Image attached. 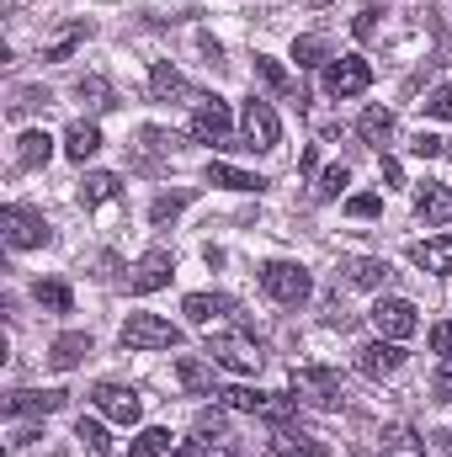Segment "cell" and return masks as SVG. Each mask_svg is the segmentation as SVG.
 <instances>
[{
	"instance_id": "28",
	"label": "cell",
	"mask_w": 452,
	"mask_h": 457,
	"mask_svg": "<svg viewBox=\"0 0 452 457\" xmlns=\"http://www.w3.org/2000/svg\"><path fill=\"white\" fill-rule=\"evenodd\" d=\"M293 59H298V70H320V64H331V48L320 32H304V37H293Z\"/></svg>"
},
{
	"instance_id": "45",
	"label": "cell",
	"mask_w": 452,
	"mask_h": 457,
	"mask_svg": "<svg viewBox=\"0 0 452 457\" xmlns=\"http://www.w3.org/2000/svg\"><path fill=\"white\" fill-rule=\"evenodd\" d=\"M431 399H437V404H452V367H442V372L431 378Z\"/></svg>"
},
{
	"instance_id": "4",
	"label": "cell",
	"mask_w": 452,
	"mask_h": 457,
	"mask_svg": "<svg viewBox=\"0 0 452 457\" xmlns=\"http://www.w3.org/2000/svg\"><path fill=\"white\" fill-rule=\"evenodd\" d=\"M293 394L304 404H320V410H340L346 404V388L331 367H293Z\"/></svg>"
},
{
	"instance_id": "13",
	"label": "cell",
	"mask_w": 452,
	"mask_h": 457,
	"mask_svg": "<svg viewBox=\"0 0 452 457\" xmlns=\"http://www.w3.org/2000/svg\"><path fill=\"white\" fill-rule=\"evenodd\" d=\"M399 367H405L399 341H383V336H378L372 345H362V351H356V372H362V378H394Z\"/></svg>"
},
{
	"instance_id": "42",
	"label": "cell",
	"mask_w": 452,
	"mask_h": 457,
	"mask_svg": "<svg viewBox=\"0 0 452 457\" xmlns=\"http://www.w3.org/2000/svg\"><path fill=\"white\" fill-rule=\"evenodd\" d=\"M431 351H437V356H442V361L452 367V320H442V325H431Z\"/></svg>"
},
{
	"instance_id": "5",
	"label": "cell",
	"mask_w": 452,
	"mask_h": 457,
	"mask_svg": "<svg viewBox=\"0 0 452 457\" xmlns=\"http://www.w3.org/2000/svg\"><path fill=\"white\" fill-rule=\"evenodd\" d=\"M372 325H378L383 341H410L421 330V309L410 298H378L372 303Z\"/></svg>"
},
{
	"instance_id": "16",
	"label": "cell",
	"mask_w": 452,
	"mask_h": 457,
	"mask_svg": "<svg viewBox=\"0 0 452 457\" xmlns=\"http://www.w3.org/2000/svg\"><path fill=\"white\" fill-rule=\"evenodd\" d=\"M54 160V138L43 133V128H27L21 138H16V170H43Z\"/></svg>"
},
{
	"instance_id": "29",
	"label": "cell",
	"mask_w": 452,
	"mask_h": 457,
	"mask_svg": "<svg viewBox=\"0 0 452 457\" xmlns=\"http://www.w3.org/2000/svg\"><path fill=\"white\" fill-rule=\"evenodd\" d=\"M255 75H261V80H266V86H272L277 96H298V102H304V91L293 86V75H288V70H282L277 59H266V54H255Z\"/></svg>"
},
{
	"instance_id": "26",
	"label": "cell",
	"mask_w": 452,
	"mask_h": 457,
	"mask_svg": "<svg viewBox=\"0 0 452 457\" xmlns=\"http://www.w3.org/2000/svg\"><path fill=\"white\" fill-rule=\"evenodd\" d=\"M75 442L86 447V457H113L107 426H102V420H91V415H80V426H75Z\"/></svg>"
},
{
	"instance_id": "24",
	"label": "cell",
	"mask_w": 452,
	"mask_h": 457,
	"mask_svg": "<svg viewBox=\"0 0 452 457\" xmlns=\"http://www.w3.org/2000/svg\"><path fill=\"white\" fill-rule=\"evenodd\" d=\"M208 181H213V187H229V192H261V187H266L261 176L234 170V165H224V160H208Z\"/></svg>"
},
{
	"instance_id": "17",
	"label": "cell",
	"mask_w": 452,
	"mask_h": 457,
	"mask_svg": "<svg viewBox=\"0 0 452 457\" xmlns=\"http://www.w3.org/2000/svg\"><path fill=\"white\" fill-rule=\"evenodd\" d=\"M415 219H421V224H431V228L448 224V219H452V197H448V187L426 181V187L415 192Z\"/></svg>"
},
{
	"instance_id": "27",
	"label": "cell",
	"mask_w": 452,
	"mask_h": 457,
	"mask_svg": "<svg viewBox=\"0 0 452 457\" xmlns=\"http://www.w3.org/2000/svg\"><path fill=\"white\" fill-rule=\"evenodd\" d=\"M86 37H91V27H80V21H75V27H64L59 37H48V43H43V59H48V64H59V59H70Z\"/></svg>"
},
{
	"instance_id": "43",
	"label": "cell",
	"mask_w": 452,
	"mask_h": 457,
	"mask_svg": "<svg viewBox=\"0 0 452 457\" xmlns=\"http://www.w3.org/2000/svg\"><path fill=\"white\" fill-rule=\"evenodd\" d=\"M38 107H48V91H16L11 102V112H38Z\"/></svg>"
},
{
	"instance_id": "30",
	"label": "cell",
	"mask_w": 452,
	"mask_h": 457,
	"mask_svg": "<svg viewBox=\"0 0 452 457\" xmlns=\"http://www.w3.org/2000/svg\"><path fill=\"white\" fill-rule=\"evenodd\" d=\"M176 378H181V388H192V394H208V388H213V367L197 361V356H181V361H176Z\"/></svg>"
},
{
	"instance_id": "21",
	"label": "cell",
	"mask_w": 452,
	"mask_h": 457,
	"mask_svg": "<svg viewBox=\"0 0 452 457\" xmlns=\"http://www.w3.org/2000/svg\"><path fill=\"white\" fill-rule=\"evenodd\" d=\"M96 149H102V128H96V122H70V133H64V154H70L75 165H86Z\"/></svg>"
},
{
	"instance_id": "37",
	"label": "cell",
	"mask_w": 452,
	"mask_h": 457,
	"mask_svg": "<svg viewBox=\"0 0 452 457\" xmlns=\"http://www.w3.org/2000/svg\"><path fill=\"white\" fill-rule=\"evenodd\" d=\"M378 16H383V5H378V0H362L356 16H351V32H356V37H372V32H378Z\"/></svg>"
},
{
	"instance_id": "23",
	"label": "cell",
	"mask_w": 452,
	"mask_h": 457,
	"mask_svg": "<svg viewBox=\"0 0 452 457\" xmlns=\"http://www.w3.org/2000/svg\"><path fill=\"white\" fill-rule=\"evenodd\" d=\"M378 453L383 457H426V442H421L410 426H389L383 442H378Z\"/></svg>"
},
{
	"instance_id": "36",
	"label": "cell",
	"mask_w": 452,
	"mask_h": 457,
	"mask_svg": "<svg viewBox=\"0 0 452 457\" xmlns=\"http://www.w3.org/2000/svg\"><path fill=\"white\" fill-rule=\"evenodd\" d=\"M187 203H192V192H165V197H155L149 219H155V224H171V219H176V213H181Z\"/></svg>"
},
{
	"instance_id": "9",
	"label": "cell",
	"mask_w": 452,
	"mask_h": 457,
	"mask_svg": "<svg viewBox=\"0 0 452 457\" xmlns=\"http://www.w3.org/2000/svg\"><path fill=\"white\" fill-rule=\"evenodd\" d=\"M91 404H96V415H107L117 426H133V420L144 415V399H138L133 388H122V383H96V388H91Z\"/></svg>"
},
{
	"instance_id": "31",
	"label": "cell",
	"mask_w": 452,
	"mask_h": 457,
	"mask_svg": "<svg viewBox=\"0 0 452 457\" xmlns=\"http://www.w3.org/2000/svg\"><path fill=\"white\" fill-rule=\"evenodd\" d=\"M229 309V298H213V293H192L187 303H181V314L192 320V325H208V320H219Z\"/></svg>"
},
{
	"instance_id": "14",
	"label": "cell",
	"mask_w": 452,
	"mask_h": 457,
	"mask_svg": "<svg viewBox=\"0 0 452 457\" xmlns=\"http://www.w3.org/2000/svg\"><path fill=\"white\" fill-rule=\"evenodd\" d=\"M149 91H155L160 102H181V107H197V102H203V91H192V86L181 80V70H171V64H155V70H149Z\"/></svg>"
},
{
	"instance_id": "38",
	"label": "cell",
	"mask_w": 452,
	"mask_h": 457,
	"mask_svg": "<svg viewBox=\"0 0 452 457\" xmlns=\"http://www.w3.org/2000/svg\"><path fill=\"white\" fill-rule=\"evenodd\" d=\"M346 181H351V170H346V165H331V170L320 176V187H314V197H320V203H336V197H340V187H346Z\"/></svg>"
},
{
	"instance_id": "15",
	"label": "cell",
	"mask_w": 452,
	"mask_h": 457,
	"mask_svg": "<svg viewBox=\"0 0 452 457\" xmlns=\"http://www.w3.org/2000/svg\"><path fill=\"white\" fill-rule=\"evenodd\" d=\"M64 388H43V394H5V415H54V410H64Z\"/></svg>"
},
{
	"instance_id": "49",
	"label": "cell",
	"mask_w": 452,
	"mask_h": 457,
	"mask_svg": "<svg viewBox=\"0 0 452 457\" xmlns=\"http://www.w3.org/2000/svg\"><path fill=\"white\" fill-rule=\"evenodd\" d=\"M314 160H320V149H314V144H309V149H304V154H298V170H304V176H309V170H314Z\"/></svg>"
},
{
	"instance_id": "39",
	"label": "cell",
	"mask_w": 452,
	"mask_h": 457,
	"mask_svg": "<svg viewBox=\"0 0 452 457\" xmlns=\"http://www.w3.org/2000/svg\"><path fill=\"white\" fill-rule=\"evenodd\" d=\"M421 112H426V117H437V122H452V86L431 91V96L421 102Z\"/></svg>"
},
{
	"instance_id": "10",
	"label": "cell",
	"mask_w": 452,
	"mask_h": 457,
	"mask_svg": "<svg viewBox=\"0 0 452 457\" xmlns=\"http://www.w3.org/2000/svg\"><path fill=\"white\" fill-rule=\"evenodd\" d=\"M192 138H197V144H229V102L203 96V102L192 107Z\"/></svg>"
},
{
	"instance_id": "7",
	"label": "cell",
	"mask_w": 452,
	"mask_h": 457,
	"mask_svg": "<svg viewBox=\"0 0 452 457\" xmlns=\"http://www.w3.org/2000/svg\"><path fill=\"white\" fill-rule=\"evenodd\" d=\"M239 128H245V144H250V154H272V149H277V138H282V122H277V112H272L261 96H250V102H245Z\"/></svg>"
},
{
	"instance_id": "48",
	"label": "cell",
	"mask_w": 452,
	"mask_h": 457,
	"mask_svg": "<svg viewBox=\"0 0 452 457\" xmlns=\"http://www.w3.org/2000/svg\"><path fill=\"white\" fill-rule=\"evenodd\" d=\"M203 59H208V64H219V59H224V48H219L213 37H203Z\"/></svg>"
},
{
	"instance_id": "12",
	"label": "cell",
	"mask_w": 452,
	"mask_h": 457,
	"mask_svg": "<svg viewBox=\"0 0 452 457\" xmlns=\"http://www.w3.org/2000/svg\"><path fill=\"white\" fill-rule=\"evenodd\" d=\"M340 282H346V287H367V293H378V287L394 282V266L378 261V255H351V261H340Z\"/></svg>"
},
{
	"instance_id": "25",
	"label": "cell",
	"mask_w": 452,
	"mask_h": 457,
	"mask_svg": "<svg viewBox=\"0 0 452 457\" xmlns=\"http://www.w3.org/2000/svg\"><path fill=\"white\" fill-rule=\"evenodd\" d=\"M117 187H122V181H117L113 170H91V176L80 181V192H75V197H80V208H96V203H113Z\"/></svg>"
},
{
	"instance_id": "32",
	"label": "cell",
	"mask_w": 452,
	"mask_h": 457,
	"mask_svg": "<svg viewBox=\"0 0 452 457\" xmlns=\"http://www.w3.org/2000/svg\"><path fill=\"white\" fill-rule=\"evenodd\" d=\"M128 457H171V431H165V426L138 431V436H133V447H128Z\"/></svg>"
},
{
	"instance_id": "19",
	"label": "cell",
	"mask_w": 452,
	"mask_h": 457,
	"mask_svg": "<svg viewBox=\"0 0 452 457\" xmlns=\"http://www.w3.org/2000/svg\"><path fill=\"white\" fill-rule=\"evenodd\" d=\"M272 453L277 457H331V447H325L320 436H309V431H288V426H282V431L272 436Z\"/></svg>"
},
{
	"instance_id": "40",
	"label": "cell",
	"mask_w": 452,
	"mask_h": 457,
	"mask_svg": "<svg viewBox=\"0 0 452 457\" xmlns=\"http://www.w3.org/2000/svg\"><path fill=\"white\" fill-rule=\"evenodd\" d=\"M346 213H351V219H378V213H383V197H378V192H356V197L346 203Z\"/></svg>"
},
{
	"instance_id": "47",
	"label": "cell",
	"mask_w": 452,
	"mask_h": 457,
	"mask_svg": "<svg viewBox=\"0 0 452 457\" xmlns=\"http://www.w3.org/2000/svg\"><path fill=\"white\" fill-rule=\"evenodd\" d=\"M383 181H389V187H399V181H405V170H399V160H389V154H383Z\"/></svg>"
},
{
	"instance_id": "1",
	"label": "cell",
	"mask_w": 452,
	"mask_h": 457,
	"mask_svg": "<svg viewBox=\"0 0 452 457\" xmlns=\"http://www.w3.org/2000/svg\"><path fill=\"white\" fill-rule=\"evenodd\" d=\"M208 356H213V367L245 372V378H255V372L266 367L261 341H250V336H239V330H229V336H208Z\"/></svg>"
},
{
	"instance_id": "35",
	"label": "cell",
	"mask_w": 452,
	"mask_h": 457,
	"mask_svg": "<svg viewBox=\"0 0 452 457\" xmlns=\"http://www.w3.org/2000/svg\"><path fill=\"white\" fill-rule=\"evenodd\" d=\"M32 298H38L48 314H70V303H75V293H70L64 282H38V287H32Z\"/></svg>"
},
{
	"instance_id": "2",
	"label": "cell",
	"mask_w": 452,
	"mask_h": 457,
	"mask_svg": "<svg viewBox=\"0 0 452 457\" xmlns=\"http://www.w3.org/2000/svg\"><path fill=\"white\" fill-rule=\"evenodd\" d=\"M117 341L128 351H171V345H181V330L171 320H160V314H128Z\"/></svg>"
},
{
	"instance_id": "6",
	"label": "cell",
	"mask_w": 452,
	"mask_h": 457,
	"mask_svg": "<svg viewBox=\"0 0 452 457\" xmlns=\"http://www.w3.org/2000/svg\"><path fill=\"white\" fill-rule=\"evenodd\" d=\"M367 86H372V64H367L362 54H340V59L325 64V91L340 96V102H346V96H362Z\"/></svg>"
},
{
	"instance_id": "18",
	"label": "cell",
	"mask_w": 452,
	"mask_h": 457,
	"mask_svg": "<svg viewBox=\"0 0 452 457\" xmlns=\"http://www.w3.org/2000/svg\"><path fill=\"white\" fill-rule=\"evenodd\" d=\"M91 356V336L86 330H70V336H59V341L48 345V367L54 372H70V367H80Z\"/></svg>"
},
{
	"instance_id": "33",
	"label": "cell",
	"mask_w": 452,
	"mask_h": 457,
	"mask_svg": "<svg viewBox=\"0 0 452 457\" xmlns=\"http://www.w3.org/2000/svg\"><path fill=\"white\" fill-rule=\"evenodd\" d=\"M75 96H80V107H91V112H107V107H113V86H107L102 75H86V80L75 86Z\"/></svg>"
},
{
	"instance_id": "46",
	"label": "cell",
	"mask_w": 452,
	"mask_h": 457,
	"mask_svg": "<svg viewBox=\"0 0 452 457\" xmlns=\"http://www.w3.org/2000/svg\"><path fill=\"white\" fill-rule=\"evenodd\" d=\"M171 457H213V442H208V436H197V442H181Z\"/></svg>"
},
{
	"instance_id": "34",
	"label": "cell",
	"mask_w": 452,
	"mask_h": 457,
	"mask_svg": "<svg viewBox=\"0 0 452 457\" xmlns=\"http://www.w3.org/2000/svg\"><path fill=\"white\" fill-rule=\"evenodd\" d=\"M219 399L239 415H266V404H272V394H255V388H224Z\"/></svg>"
},
{
	"instance_id": "50",
	"label": "cell",
	"mask_w": 452,
	"mask_h": 457,
	"mask_svg": "<svg viewBox=\"0 0 452 457\" xmlns=\"http://www.w3.org/2000/svg\"><path fill=\"white\" fill-rule=\"evenodd\" d=\"M431 447H437V457H452V436H431Z\"/></svg>"
},
{
	"instance_id": "8",
	"label": "cell",
	"mask_w": 452,
	"mask_h": 457,
	"mask_svg": "<svg viewBox=\"0 0 452 457\" xmlns=\"http://www.w3.org/2000/svg\"><path fill=\"white\" fill-rule=\"evenodd\" d=\"M0 234H5V245L11 250H38V245H48V224H43V213H32V208H0Z\"/></svg>"
},
{
	"instance_id": "11",
	"label": "cell",
	"mask_w": 452,
	"mask_h": 457,
	"mask_svg": "<svg viewBox=\"0 0 452 457\" xmlns=\"http://www.w3.org/2000/svg\"><path fill=\"white\" fill-rule=\"evenodd\" d=\"M171 277H176V255H171V250H149V255L133 266L128 287H133V293H160V287H171Z\"/></svg>"
},
{
	"instance_id": "22",
	"label": "cell",
	"mask_w": 452,
	"mask_h": 457,
	"mask_svg": "<svg viewBox=\"0 0 452 457\" xmlns=\"http://www.w3.org/2000/svg\"><path fill=\"white\" fill-rule=\"evenodd\" d=\"M356 133H362V144L383 149V144L394 138V112H389V107H367V112H362V122H356Z\"/></svg>"
},
{
	"instance_id": "20",
	"label": "cell",
	"mask_w": 452,
	"mask_h": 457,
	"mask_svg": "<svg viewBox=\"0 0 452 457\" xmlns=\"http://www.w3.org/2000/svg\"><path fill=\"white\" fill-rule=\"evenodd\" d=\"M410 261H415L421 271H431V277H448V271H452V234L415 245V250H410Z\"/></svg>"
},
{
	"instance_id": "41",
	"label": "cell",
	"mask_w": 452,
	"mask_h": 457,
	"mask_svg": "<svg viewBox=\"0 0 452 457\" xmlns=\"http://www.w3.org/2000/svg\"><path fill=\"white\" fill-rule=\"evenodd\" d=\"M410 154H421V160H442V154H448V138H437V133H415Z\"/></svg>"
},
{
	"instance_id": "44",
	"label": "cell",
	"mask_w": 452,
	"mask_h": 457,
	"mask_svg": "<svg viewBox=\"0 0 452 457\" xmlns=\"http://www.w3.org/2000/svg\"><path fill=\"white\" fill-rule=\"evenodd\" d=\"M197 436H224V415L219 410H203L197 415Z\"/></svg>"
},
{
	"instance_id": "3",
	"label": "cell",
	"mask_w": 452,
	"mask_h": 457,
	"mask_svg": "<svg viewBox=\"0 0 452 457\" xmlns=\"http://www.w3.org/2000/svg\"><path fill=\"white\" fill-rule=\"evenodd\" d=\"M261 287H266L277 303H304V298L314 293V282H309V271H304L298 261H266V266H261Z\"/></svg>"
}]
</instances>
